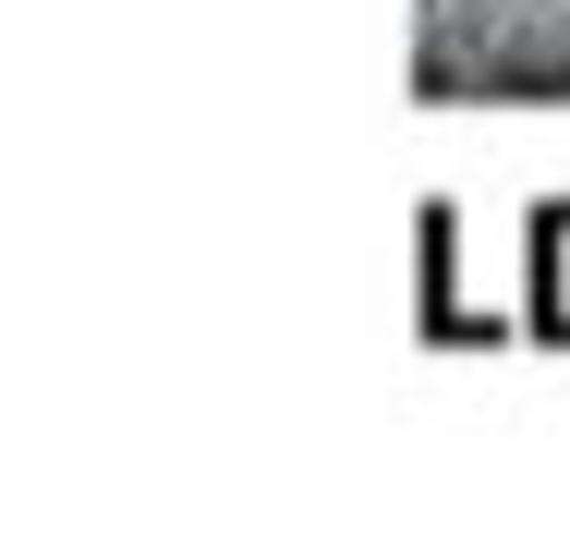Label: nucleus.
<instances>
[{
    "label": "nucleus",
    "instance_id": "1",
    "mask_svg": "<svg viewBox=\"0 0 570 558\" xmlns=\"http://www.w3.org/2000/svg\"><path fill=\"white\" fill-rule=\"evenodd\" d=\"M413 49L450 86H510V74H559L570 61V0H413Z\"/></svg>",
    "mask_w": 570,
    "mask_h": 558
}]
</instances>
